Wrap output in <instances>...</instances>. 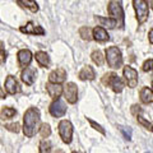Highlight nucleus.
<instances>
[{"instance_id": "f257e3e1", "label": "nucleus", "mask_w": 153, "mask_h": 153, "mask_svg": "<svg viewBox=\"0 0 153 153\" xmlns=\"http://www.w3.org/2000/svg\"><path fill=\"white\" fill-rule=\"evenodd\" d=\"M41 115L40 110L36 107H30L23 115V133L27 138H32L40 130Z\"/></svg>"}, {"instance_id": "f03ea898", "label": "nucleus", "mask_w": 153, "mask_h": 153, "mask_svg": "<svg viewBox=\"0 0 153 153\" xmlns=\"http://www.w3.org/2000/svg\"><path fill=\"white\" fill-rule=\"evenodd\" d=\"M106 54V60L110 68L112 69H119L123 66V55L121 51L117 49L116 46H110L105 51Z\"/></svg>"}, {"instance_id": "7ed1b4c3", "label": "nucleus", "mask_w": 153, "mask_h": 153, "mask_svg": "<svg viewBox=\"0 0 153 153\" xmlns=\"http://www.w3.org/2000/svg\"><path fill=\"white\" fill-rule=\"evenodd\" d=\"M102 83L105 85L111 87L115 93H120L121 91L124 89V87H125L123 79L117 74H115V73H106V74H105L102 76Z\"/></svg>"}, {"instance_id": "20e7f679", "label": "nucleus", "mask_w": 153, "mask_h": 153, "mask_svg": "<svg viewBox=\"0 0 153 153\" xmlns=\"http://www.w3.org/2000/svg\"><path fill=\"white\" fill-rule=\"evenodd\" d=\"M133 5L135 9V14H137V21L139 25H143L148 16H149V8L146 0H133Z\"/></svg>"}, {"instance_id": "39448f33", "label": "nucleus", "mask_w": 153, "mask_h": 153, "mask_svg": "<svg viewBox=\"0 0 153 153\" xmlns=\"http://www.w3.org/2000/svg\"><path fill=\"white\" fill-rule=\"evenodd\" d=\"M107 10L108 14L111 16V18H114L115 21L117 22V25L120 28L124 27V19H125V16H124V10H123V7L120 5V3L117 1H111L107 7Z\"/></svg>"}, {"instance_id": "423d86ee", "label": "nucleus", "mask_w": 153, "mask_h": 153, "mask_svg": "<svg viewBox=\"0 0 153 153\" xmlns=\"http://www.w3.org/2000/svg\"><path fill=\"white\" fill-rule=\"evenodd\" d=\"M59 135L65 144H69L73 140V124L69 120H61L59 123Z\"/></svg>"}, {"instance_id": "0eeeda50", "label": "nucleus", "mask_w": 153, "mask_h": 153, "mask_svg": "<svg viewBox=\"0 0 153 153\" xmlns=\"http://www.w3.org/2000/svg\"><path fill=\"white\" fill-rule=\"evenodd\" d=\"M49 112H50L51 116H54V117H61V116H64L65 112H66V105L61 101L60 97L55 98L50 105Z\"/></svg>"}, {"instance_id": "6e6552de", "label": "nucleus", "mask_w": 153, "mask_h": 153, "mask_svg": "<svg viewBox=\"0 0 153 153\" xmlns=\"http://www.w3.org/2000/svg\"><path fill=\"white\" fill-rule=\"evenodd\" d=\"M64 97L66 100V102H69L70 105H74L78 101V88H76V84L71 82L66 83L64 88Z\"/></svg>"}, {"instance_id": "1a4fd4ad", "label": "nucleus", "mask_w": 153, "mask_h": 153, "mask_svg": "<svg viewBox=\"0 0 153 153\" xmlns=\"http://www.w3.org/2000/svg\"><path fill=\"white\" fill-rule=\"evenodd\" d=\"M124 76H125V80H126V83L128 85L130 88H135L137 87V84H138V71L131 68V66H124Z\"/></svg>"}, {"instance_id": "9d476101", "label": "nucleus", "mask_w": 153, "mask_h": 153, "mask_svg": "<svg viewBox=\"0 0 153 153\" xmlns=\"http://www.w3.org/2000/svg\"><path fill=\"white\" fill-rule=\"evenodd\" d=\"M32 52L28 50V49H22L18 51L17 54V60H18V66L19 68H26V66H28L31 64L32 61Z\"/></svg>"}, {"instance_id": "9b49d317", "label": "nucleus", "mask_w": 153, "mask_h": 153, "mask_svg": "<svg viewBox=\"0 0 153 153\" xmlns=\"http://www.w3.org/2000/svg\"><path fill=\"white\" fill-rule=\"evenodd\" d=\"M22 33H26V35H35V36H44L45 35V30L41 26H36L33 22H28L26 23V26H22L21 28Z\"/></svg>"}, {"instance_id": "f8f14e48", "label": "nucleus", "mask_w": 153, "mask_h": 153, "mask_svg": "<svg viewBox=\"0 0 153 153\" xmlns=\"http://www.w3.org/2000/svg\"><path fill=\"white\" fill-rule=\"evenodd\" d=\"M4 87H5V91L8 94H16L18 92H21V87H19L18 80L16 79V76L13 75H8L5 79V83H4Z\"/></svg>"}, {"instance_id": "ddd939ff", "label": "nucleus", "mask_w": 153, "mask_h": 153, "mask_svg": "<svg viewBox=\"0 0 153 153\" xmlns=\"http://www.w3.org/2000/svg\"><path fill=\"white\" fill-rule=\"evenodd\" d=\"M36 70L33 68H30V66H26V68H23L22 70V74H21V79L22 82L27 84V85H32L33 83H35L36 80Z\"/></svg>"}, {"instance_id": "4468645a", "label": "nucleus", "mask_w": 153, "mask_h": 153, "mask_svg": "<svg viewBox=\"0 0 153 153\" xmlns=\"http://www.w3.org/2000/svg\"><path fill=\"white\" fill-rule=\"evenodd\" d=\"M46 91L52 100L59 98L64 93V88L60 85V83H52V82H49L46 84Z\"/></svg>"}, {"instance_id": "2eb2a0df", "label": "nucleus", "mask_w": 153, "mask_h": 153, "mask_svg": "<svg viewBox=\"0 0 153 153\" xmlns=\"http://www.w3.org/2000/svg\"><path fill=\"white\" fill-rule=\"evenodd\" d=\"M66 79V71L64 69H56L54 71H51L50 75H49V82H52V83H64Z\"/></svg>"}, {"instance_id": "dca6fc26", "label": "nucleus", "mask_w": 153, "mask_h": 153, "mask_svg": "<svg viewBox=\"0 0 153 153\" xmlns=\"http://www.w3.org/2000/svg\"><path fill=\"white\" fill-rule=\"evenodd\" d=\"M93 40H96L97 42H106L110 40V36L103 27L98 26L93 28Z\"/></svg>"}, {"instance_id": "f3484780", "label": "nucleus", "mask_w": 153, "mask_h": 153, "mask_svg": "<svg viewBox=\"0 0 153 153\" xmlns=\"http://www.w3.org/2000/svg\"><path fill=\"white\" fill-rule=\"evenodd\" d=\"M78 76L80 80H93L96 78V71L91 65H85L84 68L79 71Z\"/></svg>"}, {"instance_id": "a211bd4d", "label": "nucleus", "mask_w": 153, "mask_h": 153, "mask_svg": "<svg viewBox=\"0 0 153 153\" xmlns=\"http://www.w3.org/2000/svg\"><path fill=\"white\" fill-rule=\"evenodd\" d=\"M94 21L100 23V26L103 27V28H108V30H112L117 25V22L115 21L114 18H105V17H100V16H96L94 17Z\"/></svg>"}, {"instance_id": "6ab92c4d", "label": "nucleus", "mask_w": 153, "mask_h": 153, "mask_svg": "<svg viewBox=\"0 0 153 153\" xmlns=\"http://www.w3.org/2000/svg\"><path fill=\"white\" fill-rule=\"evenodd\" d=\"M36 61L41 68H49L50 66V56L46 54L45 51H37L36 52Z\"/></svg>"}, {"instance_id": "aec40b11", "label": "nucleus", "mask_w": 153, "mask_h": 153, "mask_svg": "<svg viewBox=\"0 0 153 153\" xmlns=\"http://www.w3.org/2000/svg\"><path fill=\"white\" fill-rule=\"evenodd\" d=\"M17 4L23 9H28L32 13L38 12V4L35 0H17Z\"/></svg>"}, {"instance_id": "412c9836", "label": "nucleus", "mask_w": 153, "mask_h": 153, "mask_svg": "<svg viewBox=\"0 0 153 153\" xmlns=\"http://www.w3.org/2000/svg\"><path fill=\"white\" fill-rule=\"evenodd\" d=\"M139 96H140V101L143 103L148 105V103H152L153 102V91L151 88H148V87L142 88Z\"/></svg>"}, {"instance_id": "4be33fe9", "label": "nucleus", "mask_w": 153, "mask_h": 153, "mask_svg": "<svg viewBox=\"0 0 153 153\" xmlns=\"http://www.w3.org/2000/svg\"><path fill=\"white\" fill-rule=\"evenodd\" d=\"M16 115H17V110L13 107H3V110L0 111V117L4 119V120H9Z\"/></svg>"}, {"instance_id": "5701e85b", "label": "nucleus", "mask_w": 153, "mask_h": 153, "mask_svg": "<svg viewBox=\"0 0 153 153\" xmlns=\"http://www.w3.org/2000/svg\"><path fill=\"white\" fill-rule=\"evenodd\" d=\"M79 36L82 37V40H84V41H91L93 38V30H91L89 27H80Z\"/></svg>"}, {"instance_id": "b1692460", "label": "nucleus", "mask_w": 153, "mask_h": 153, "mask_svg": "<svg viewBox=\"0 0 153 153\" xmlns=\"http://www.w3.org/2000/svg\"><path fill=\"white\" fill-rule=\"evenodd\" d=\"M91 59H92L93 63H94L96 65H98V66L103 65V63H105V56L102 55V52L100 51V50L93 51L92 55H91Z\"/></svg>"}, {"instance_id": "393cba45", "label": "nucleus", "mask_w": 153, "mask_h": 153, "mask_svg": "<svg viewBox=\"0 0 153 153\" xmlns=\"http://www.w3.org/2000/svg\"><path fill=\"white\" fill-rule=\"evenodd\" d=\"M40 134H41V137L42 138H49L51 135V128L49 124H42V125L40 126Z\"/></svg>"}, {"instance_id": "a878e982", "label": "nucleus", "mask_w": 153, "mask_h": 153, "mask_svg": "<svg viewBox=\"0 0 153 153\" xmlns=\"http://www.w3.org/2000/svg\"><path fill=\"white\" fill-rule=\"evenodd\" d=\"M51 151V142L50 140H42L38 146V152L40 153H46Z\"/></svg>"}, {"instance_id": "bb28decb", "label": "nucleus", "mask_w": 153, "mask_h": 153, "mask_svg": "<svg viewBox=\"0 0 153 153\" xmlns=\"http://www.w3.org/2000/svg\"><path fill=\"white\" fill-rule=\"evenodd\" d=\"M138 123H139L142 126H144V128L147 129V130H149V131H152V133H153V125H152V124H151L149 121H148V120H146L144 117L138 116Z\"/></svg>"}, {"instance_id": "cd10ccee", "label": "nucleus", "mask_w": 153, "mask_h": 153, "mask_svg": "<svg viewBox=\"0 0 153 153\" xmlns=\"http://www.w3.org/2000/svg\"><path fill=\"white\" fill-rule=\"evenodd\" d=\"M87 120L89 121V124H91V126H92L93 129H94V130H97V131H100V133H101L102 134V135H105V134H106V131H105V129L101 126V125H100V124H97V123H96V121H93L92 120V119H89V117H87Z\"/></svg>"}, {"instance_id": "c85d7f7f", "label": "nucleus", "mask_w": 153, "mask_h": 153, "mask_svg": "<svg viewBox=\"0 0 153 153\" xmlns=\"http://www.w3.org/2000/svg\"><path fill=\"white\" fill-rule=\"evenodd\" d=\"M119 129H120V131L123 133V135L124 138H125L126 140H130L131 139V129H129V128H125V126H119Z\"/></svg>"}, {"instance_id": "c756f323", "label": "nucleus", "mask_w": 153, "mask_h": 153, "mask_svg": "<svg viewBox=\"0 0 153 153\" xmlns=\"http://www.w3.org/2000/svg\"><path fill=\"white\" fill-rule=\"evenodd\" d=\"M5 129L12 133H18L21 130V125H19L18 123H13V124H7L5 125Z\"/></svg>"}, {"instance_id": "7c9ffc66", "label": "nucleus", "mask_w": 153, "mask_h": 153, "mask_svg": "<svg viewBox=\"0 0 153 153\" xmlns=\"http://www.w3.org/2000/svg\"><path fill=\"white\" fill-rule=\"evenodd\" d=\"M142 69H143V71H152L153 70V59H148L147 61H144Z\"/></svg>"}, {"instance_id": "2f4dec72", "label": "nucleus", "mask_w": 153, "mask_h": 153, "mask_svg": "<svg viewBox=\"0 0 153 153\" xmlns=\"http://www.w3.org/2000/svg\"><path fill=\"white\" fill-rule=\"evenodd\" d=\"M140 111H142V108L139 105H133L131 106V114L134 116H138V114H140Z\"/></svg>"}, {"instance_id": "473e14b6", "label": "nucleus", "mask_w": 153, "mask_h": 153, "mask_svg": "<svg viewBox=\"0 0 153 153\" xmlns=\"http://www.w3.org/2000/svg\"><path fill=\"white\" fill-rule=\"evenodd\" d=\"M0 54H1L3 61H5V59H7V52H4V46H3V44L0 45Z\"/></svg>"}, {"instance_id": "72a5a7b5", "label": "nucleus", "mask_w": 153, "mask_h": 153, "mask_svg": "<svg viewBox=\"0 0 153 153\" xmlns=\"http://www.w3.org/2000/svg\"><path fill=\"white\" fill-rule=\"evenodd\" d=\"M148 40H149L151 45H153V28L149 31V33H148Z\"/></svg>"}, {"instance_id": "f704fd0d", "label": "nucleus", "mask_w": 153, "mask_h": 153, "mask_svg": "<svg viewBox=\"0 0 153 153\" xmlns=\"http://www.w3.org/2000/svg\"><path fill=\"white\" fill-rule=\"evenodd\" d=\"M5 92H7V91H4L1 87H0V100H1V98H5Z\"/></svg>"}, {"instance_id": "c9c22d12", "label": "nucleus", "mask_w": 153, "mask_h": 153, "mask_svg": "<svg viewBox=\"0 0 153 153\" xmlns=\"http://www.w3.org/2000/svg\"><path fill=\"white\" fill-rule=\"evenodd\" d=\"M148 3H149V5H151V8L153 9V0H148Z\"/></svg>"}, {"instance_id": "e433bc0d", "label": "nucleus", "mask_w": 153, "mask_h": 153, "mask_svg": "<svg viewBox=\"0 0 153 153\" xmlns=\"http://www.w3.org/2000/svg\"><path fill=\"white\" fill-rule=\"evenodd\" d=\"M152 91H153V82H152Z\"/></svg>"}]
</instances>
